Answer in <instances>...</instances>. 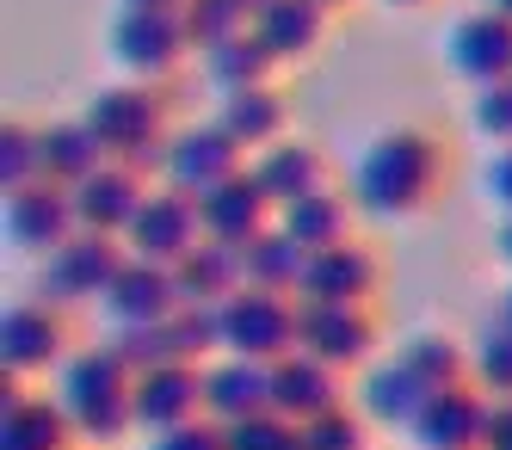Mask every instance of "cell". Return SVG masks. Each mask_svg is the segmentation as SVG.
I'll return each mask as SVG.
<instances>
[{
	"mask_svg": "<svg viewBox=\"0 0 512 450\" xmlns=\"http://www.w3.org/2000/svg\"><path fill=\"white\" fill-rule=\"evenodd\" d=\"M112 352H118V364L130 370V377H142V370H155V364H173L167 327H118L112 333Z\"/></svg>",
	"mask_w": 512,
	"mask_h": 450,
	"instance_id": "38",
	"label": "cell"
},
{
	"mask_svg": "<svg viewBox=\"0 0 512 450\" xmlns=\"http://www.w3.org/2000/svg\"><path fill=\"white\" fill-rule=\"evenodd\" d=\"M445 62L463 74V81H475V93L482 87H500L512 81V19L500 13H469L445 31Z\"/></svg>",
	"mask_w": 512,
	"mask_h": 450,
	"instance_id": "12",
	"label": "cell"
},
{
	"mask_svg": "<svg viewBox=\"0 0 512 450\" xmlns=\"http://www.w3.org/2000/svg\"><path fill=\"white\" fill-rule=\"evenodd\" d=\"M278 229L297 241L303 253H327V247L352 241V204L334 192V185H327V192H315V198L284 204V210H278Z\"/></svg>",
	"mask_w": 512,
	"mask_h": 450,
	"instance_id": "26",
	"label": "cell"
},
{
	"mask_svg": "<svg viewBox=\"0 0 512 450\" xmlns=\"http://www.w3.org/2000/svg\"><path fill=\"white\" fill-rule=\"evenodd\" d=\"M284 93L278 87H247V93H229L223 99V111H216V124H223L241 148H272V142H284Z\"/></svg>",
	"mask_w": 512,
	"mask_h": 450,
	"instance_id": "29",
	"label": "cell"
},
{
	"mask_svg": "<svg viewBox=\"0 0 512 450\" xmlns=\"http://www.w3.org/2000/svg\"><path fill=\"white\" fill-rule=\"evenodd\" d=\"M482 450H512V401H494L488 432H482Z\"/></svg>",
	"mask_w": 512,
	"mask_h": 450,
	"instance_id": "42",
	"label": "cell"
},
{
	"mask_svg": "<svg viewBox=\"0 0 512 450\" xmlns=\"http://www.w3.org/2000/svg\"><path fill=\"white\" fill-rule=\"evenodd\" d=\"M247 173V148L223 130V124H186L173 130V148H167V185L186 198H210L223 179Z\"/></svg>",
	"mask_w": 512,
	"mask_h": 450,
	"instance_id": "8",
	"label": "cell"
},
{
	"mask_svg": "<svg viewBox=\"0 0 512 450\" xmlns=\"http://www.w3.org/2000/svg\"><path fill=\"white\" fill-rule=\"evenodd\" d=\"M432 395H438V389L420 377V370H408L401 358H389V364H371V370H364V383H358L364 420H371V426H395V432H414Z\"/></svg>",
	"mask_w": 512,
	"mask_h": 450,
	"instance_id": "20",
	"label": "cell"
},
{
	"mask_svg": "<svg viewBox=\"0 0 512 450\" xmlns=\"http://www.w3.org/2000/svg\"><path fill=\"white\" fill-rule=\"evenodd\" d=\"M149 450H229V438H223V426H216V420H192V426L161 432Z\"/></svg>",
	"mask_w": 512,
	"mask_h": 450,
	"instance_id": "40",
	"label": "cell"
},
{
	"mask_svg": "<svg viewBox=\"0 0 512 450\" xmlns=\"http://www.w3.org/2000/svg\"><path fill=\"white\" fill-rule=\"evenodd\" d=\"M303 272H309V253H303L297 241H290L284 229H266L260 241H247V247H241V278H247V290L297 296Z\"/></svg>",
	"mask_w": 512,
	"mask_h": 450,
	"instance_id": "28",
	"label": "cell"
},
{
	"mask_svg": "<svg viewBox=\"0 0 512 450\" xmlns=\"http://www.w3.org/2000/svg\"><path fill=\"white\" fill-rule=\"evenodd\" d=\"M87 124L99 130L105 148H112V161H124L130 148L161 142V130H167V99L149 81H118V87H105L87 105Z\"/></svg>",
	"mask_w": 512,
	"mask_h": 450,
	"instance_id": "9",
	"label": "cell"
},
{
	"mask_svg": "<svg viewBox=\"0 0 512 450\" xmlns=\"http://www.w3.org/2000/svg\"><path fill=\"white\" fill-rule=\"evenodd\" d=\"M475 130L488 142H500V148H512V81L475 93Z\"/></svg>",
	"mask_w": 512,
	"mask_h": 450,
	"instance_id": "39",
	"label": "cell"
},
{
	"mask_svg": "<svg viewBox=\"0 0 512 450\" xmlns=\"http://www.w3.org/2000/svg\"><path fill=\"white\" fill-rule=\"evenodd\" d=\"M204 420V364H155L136 377V426L155 438Z\"/></svg>",
	"mask_w": 512,
	"mask_h": 450,
	"instance_id": "14",
	"label": "cell"
},
{
	"mask_svg": "<svg viewBox=\"0 0 512 450\" xmlns=\"http://www.w3.org/2000/svg\"><path fill=\"white\" fill-rule=\"evenodd\" d=\"M173 278H179V303H192V309H223L235 290H247V278H241V247H223V241L192 247L173 266Z\"/></svg>",
	"mask_w": 512,
	"mask_h": 450,
	"instance_id": "23",
	"label": "cell"
},
{
	"mask_svg": "<svg viewBox=\"0 0 512 450\" xmlns=\"http://www.w3.org/2000/svg\"><path fill=\"white\" fill-rule=\"evenodd\" d=\"M297 352L327 370H358L377 352V321L364 303H297Z\"/></svg>",
	"mask_w": 512,
	"mask_h": 450,
	"instance_id": "7",
	"label": "cell"
},
{
	"mask_svg": "<svg viewBox=\"0 0 512 450\" xmlns=\"http://www.w3.org/2000/svg\"><path fill=\"white\" fill-rule=\"evenodd\" d=\"M500 321H512V290H506V303H500Z\"/></svg>",
	"mask_w": 512,
	"mask_h": 450,
	"instance_id": "47",
	"label": "cell"
},
{
	"mask_svg": "<svg viewBox=\"0 0 512 450\" xmlns=\"http://www.w3.org/2000/svg\"><path fill=\"white\" fill-rule=\"evenodd\" d=\"M253 414H272V364H253V358H210L204 364V420L216 426H235Z\"/></svg>",
	"mask_w": 512,
	"mask_h": 450,
	"instance_id": "16",
	"label": "cell"
},
{
	"mask_svg": "<svg viewBox=\"0 0 512 450\" xmlns=\"http://www.w3.org/2000/svg\"><path fill=\"white\" fill-rule=\"evenodd\" d=\"M99 309L112 321V333L118 327H161L179 309V278L167 266H149V259H124V272L99 296Z\"/></svg>",
	"mask_w": 512,
	"mask_h": 450,
	"instance_id": "15",
	"label": "cell"
},
{
	"mask_svg": "<svg viewBox=\"0 0 512 450\" xmlns=\"http://www.w3.org/2000/svg\"><path fill=\"white\" fill-rule=\"evenodd\" d=\"M44 179V130L38 124H0V185L25 192V185Z\"/></svg>",
	"mask_w": 512,
	"mask_h": 450,
	"instance_id": "34",
	"label": "cell"
},
{
	"mask_svg": "<svg viewBox=\"0 0 512 450\" xmlns=\"http://www.w3.org/2000/svg\"><path fill=\"white\" fill-rule=\"evenodd\" d=\"M223 352L253 358V364H278L297 352V296H272V290H235L223 303Z\"/></svg>",
	"mask_w": 512,
	"mask_h": 450,
	"instance_id": "4",
	"label": "cell"
},
{
	"mask_svg": "<svg viewBox=\"0 0 512 450\" xmlns=\"http://www.w3.org/2000/svg\"><path fill=\"white\" fill-rule=\"evenodd\" d=\"M488 13H500V19H512V0H488Z\"/></svg>",
	"mask_w": 512,
	"mask_h": 450,
	"instance_id": "46",
	"label": "cell"
},
{
	"mask_svg": "<svg viewBox=\"0 0 512 450\" xmlns=\"http://www.w3.org/2000/svg\"><path fill=\"white\" fill-rule=\"evenodd\" d=\"M99 167H112V148L99 142V130L87 118H62V124H44V179L68 185L75 192L81 179H93Z\"/></svg>",
	"mask_w": 512,
	"mask_h": 450,
	"instance_id": "24",
	"label": "cell"
},
{
	"mask_svg": "<svg viewBox=\"0 0 512 450\" xmlns=\"http://www.w3.org/2000/svg\"><path fill=\"white\" fill-rule=\"evenodd\" d=\"M482 185H488V198L512 216V148H494V161L482 167Z\"/></svg>",
	"mask_w": 512,
	"mask_h": 450,
	"instance_id": "41",
	"label": "cell"
},
{
	"mask_svg": "<svg viewBox=\"0 0 512 450\" xmlns=\"http://www.w3.org/2000/svg\"><path fill=\"white\" fill-rule=\"evenodd\" d=\"M149 192H155V185L142 179V173H130L124 161H112V167H99L93 179L75 185V216H81L87 235H112V241H124L130 222L142 216V204H149Z\"/></svg>",
	"mask_w": 512,
	"mask_h": 450,
	"instance_id": "13",
	"label": "cell"
},
{
	"mask_svg": "<svg viewBox=\"0 0 512 450\" xmlns=\"http://www.w3.org/2000/svg\"><path fill=\"white\" fill-rule=\"evenodd\" d=\"M438 179H445V148H438V136L401 124V130H383L358 155L352 198H358V210H371V216H414V210L432 204Z\"/></svg>",
	"mask_w": 512,
	"mask_h": 450,
	"instance_id": "1",
	"label": "cell"
},
{
	"mask_svg": "<svg viewBox=\"0 0 512 450\" xmlns=\"http://www.w3.org/2000/svg\"><path fill=\"white\" fill-rule=\"evenodd\" d=\"M488 414L494 401L475 389V383H457V389H438L426 401V414L414 426V438L426 450H482V432H488Z\"/></svg>",
	"mask_w": 512,
	"mask_h": 450,
	"instance_id": "21",
	"label": "cell"
},
{
	"mask_svg": "<svg viewBox=\"0 0 512 450\" xmlns=\"http://www.w3.org/2000/svg\"><path fill=\"white\" fill-rule=\"evenodd\" d=\"M124 241H112V235H68L56 253H44V278H38V290H44V303H99L105 290H112V278L124 272Z\"/></svg>",
	"mask_w": 512,
	"mask_h": 450,
	"instance_id": "5",
	"label": "cell"
},
{
	"mask_svg": "<svg viewBox=\"0 0 512 450\" xmlns=\"http://www.w3.org/2000/svg\"><path fill=\"white\" fill-rule=\"evenodd\" d=\"M371 290H377V253L364 241H340L327 253H309L297 303H371Z\"/></svg>",
	"mask_w": 512,
	"mask_h": 450,
	"instance_id": "17",
	"label": "cell"
},
{
	"mask_svg": "<svg viewBox=\"0 0 512 450\" xmlns=\"http://www.w3.org/2000/svg\"><path fill=\"white\" fill-rule=\"evenodd\" d=\"M303 444L309 450H371V420L352 414V407H334V414L303 426Z\"/></svg>",
	"mask_w": 512,
	"mask_h": 450,
	"instance_id": "37",
	"label": "cell"
},
{
	"mask_svg": "<svg viewBox=\"0 0 512 450\" xmlns=\"http://www.w3.org/2000/svg\"><path fill=\"white\" fill-rule=\"evenodd\" d=\"M229 450H309L303 444V426L284 420V414H253V420H235L223 426Z\"/></svg>",
	"mask_w": 512,
	"mask_h": 450,
	"instance_id": "36",
	"label": "cell"
},
{
	"mask_svg": "<svg viewBox=\"0 0 512 450\" xmlns=\"http://www.w3.org/2000/svg\"><path fill=\"white\" fill-rule=\"evenodd\" d=\"M25 401H31V395H25V383H19L13 370H7V377H0V420H7V414H19Z\"/></svg>",
	"mask_w": 512,
	"mask_h": 450,
	"instance_id": "43",
	"label": "cell"
},
{
	"mask_svg": "<svg viewBox=\"0 0 512 450\" xmlns=\"http://www.w3.org/2000/svg\"><path fill=\"white\" fill-rule=\"evenodd\" d=\"M327 31V7L321 0H266L260 19H253V37L272 50V62H297L321 44Z\"/></svg>",
	"mask_w": 512,
	"mask_h": 450,
	"instance_id": "25",
	"label": "cell"
},
{
	"mask_svg": "<svg viewBox=\"0 0 512 450\" xmlns=\"http://www.w3.org/2000/svg\"><path fill=\"white\" fill-rule=\"evenodd\" d=\"M124 7H179V13H186L192 0H124Z\"/></svg>",
	"mask_w": 512,
	"mask_h": 450,
	"instance_id": "45",
	"label": "cell"
},
{
	"mask_svg": "<svg viewBox=\"0 0 512 450\" xmlns=\"http://www.w3.org/2000/svg\"><path fill=\"white\" fill-rule=\"evenodd\" d=\"M198 62H204V81L223 93V99H229V93H247V87H272V50H266L253 31L198 50Z\"/></svg>",
	"mask_w": 512,
	"mask_h": 450,
	"instance_id": "27",
	"label": "cell"
},
{
	"mask_svg": "<svg viewBox=\"0 0 512 450\" xmlns=\"http://www.w3.org/2000/svg\"><path fill=\"white\" fill-rule=\"evenodd\" d=\"M68 414H62V401H38L31 395L19 414L0 420V450H68Z\"/></svg>",
	"mask_w": 512,
	"mask_h": 450,
	"instance_id": "30",
	"label": "cell"
},
{
	"mask_svg": "<svg viewBox=\"0 0 512 450\" xmlns=\"http://www.w3.org/2000/svg\"><path fill=\"white\" fill-rule=\"evenodd\" d=\"M192 247H204V216H198V198L173 192V185H155L149 204H142V216L130 222V235H124V253L173 272Z\"/></svg>",
	"mask_w": 512,
	"mask_h": 450,
	"instance_id": "6",
	"label": "cell"
},
{
	"mask_svg": "<svg viewBox=\"0 0 512 450\" xmlns=\"http://www.w3.org/2000/svg\"><path fill=\"white\" fill-rule=\"evenodd\" d=\"M494 247H500V259H506V266H512V216L500 222V235H494Z\"/></svg>",
	"mask_w": 512,
	"mask_h": 450,
	"instance_id": "44",
	"label": "cell"
},
{
	"mask_svg": "<svg viewBox=\"0 0 512 450\" xmlns=\"http://www.w3.org/2000/svg\"><path fill=\"white\" fill-rule=\"evenodd\" d=\"M56 401L68 426L93 444H112L136 426V377L118 364L112 346H87V352H68L62 358V377H56Z\"/></svg>",
	"mask_w": 512,
	"mask_h": 450,
	"instance_id": "2",
	"label": "cell"
},
{
	"mask_svg": "<svg viewBox=\"0 0 512 450\" xmlns=\"http://www.w3.org/2000/svg\"><path fill=\"white\" fill-rule=\"evenodd\" d=\"M0 229H7V241H13V247L56 253L68 235H81L75 192H68V185H56V179H38V185H25V192H7Z\"/></svg>",
	"mask_w": 512,
	"mask_h": 450,
	"instance_id": "10",
	"label": "cell"
},
{
	"mask_svg": "<svg viewBox=\"0 0 512 450\" xmlns=\"http://www.w3.org/2000/svg\"><path fill=\"white\" fill-rule=\"evenodd\" d=\"M62 321L50 303H13L0 315V370L13 377H38V370L62 364Z\"/></svg>",
	"mask_w": 512,
	"mask_h": 450,
	"instance_id": "18",
	"label": "cell"
},
{
	"mask_svg": "<svg viewBox=\"0 0 512 450\" xmlns=\"http://www.w3.org/2000/svg\"><path fill=\"white\" fill-rule=\"evenodd\" d=\"M469 370H475V389H482L488 401H512V321L482 327Z\"/></svg>",
	"mask_w": 512,
	"mask_h": 450,
	"instance_id": "35",
	"label": "cell"
},
{
	"mask_svg": "<svg viewBox=\"0 0 512 450\" xmlns=\"http://www.w3.org/2000/svg\"><path fill=\"white\" fill-rule=\"evenodd\" d=\"M161 327H167L173 364H210V352H223V309H192V303H179Z\"/></svg>",
	"mask_w": 512,
	"mask_h": 450,
	"instance_id": "31",
	"label": "cell"
},
{
	"mask_svg": "<svg viewBox=\"0 0 512 450\" xmlns=\"http://www.w3.org/2000/svg\"><path fill=\"white\" fill-rule=\"evenodd\" d=\"M198 216H204V241H223V247H247L266 229H278V204L266 198V185L253 179V167L223 179L210 198H198Z\"/></svg>",
	"mask_w": 512,
	"mask_h": 450,
	"instance_id": "11",
	"label": "cell"
},
{
	"mask_svg": "<svg viewBox=\"0 0 512 450\" xmlns=\"http://www.w3.org/2000/svg\"><path fill=\"white\" fill-rule=\"evenodd\" d=\"M253 179L266 185V198L284 210V204H297V198H315V192H327V161L315 155L309 142H272V148H260L253 155Z\"/></svg>",
	"mask_w": 512,
	"mask_h": 450,
	"instance_id": "22",
	"label": "cell"
},
{
	"mask_svg": "<svg viewBox=\"0 0 512 450\" xmlns=\"http://www.w3.org/2000/svg\"><path fill=\"white\" fill-rule=\"evenodd\" d=\"M260 7H266V0H192V7H186V31H192L198 50H210V44H223V37L253 31Z\"/></svg>",
	"mask_w": 512,
	"mask_h": 450,
	"instance_id": "33",
	"label": "cell"
},
{
	"mask_svg": "<svg viewBox=\"0 0 512 450\" xmlns=\"http://www.w3.org/2000/svg\"><path fill=\"white\" fill-rule=\"evenodd\" d=\"M105 50L124 74L136 81H155V74H173L179 56L192 50V31H186V13L179 7H124L105 31Z\"/></svg>",
	"mask_w": 512,
	"mask_h": 450,
	"instance_id": "3",
	"label": "cell"
},
{
	"mask_svg": "<svg viewBox=\"0 0 512 450\" xmlns=\"http://www.w3.org/2000/svg\"><path fill=\"white\" fill-rule=\"evenodd\" d=\"M321 7H327V13H334V7H346V0H321Z\"/></svg>",
	"mask_w": 512,
	"mask_h": 450,
	"instance_id": "49",
	"label": "cell"
},
{
	"mask_svg": "<svg viewBox=\"0 0 512 450\" xmlns=\"http://www.w3.org/2000/svg\"><path fill=\"white\" fill-rule=\"evenodd\" d=\"M395 358L408 364V370H420L432 389H457V383H469V358L457 352V340H445V333H408V346H401Z\"/></svg>",
	"mask_w": 512,
	"mask_h": 450,
	"instance_id": "32",
	"label": "cell"
},
{
	"mask_svg": "<svg viewBox=\"0 0 512 450\" xmlns=\"http://www.w3.org/2000/svg\"><path fill=\"white\" fill-rule=\"evenodd\" d=\"M389 7H420V0H389Z\"/></svg>",
	"mask_w": 512,
	"mask_h": 450,
	"instance_id": "48",
	"label": "cell"
},
{
	"mask_svg": "<svg viewBox=\"0 0 512 450\" xmlns=\"http://www.w3.org/2000/svg\"><path fill=\"white\" fill-rule=\"evenodd\" d=\"M334 407H346L340 401V370H327L309 352H290V358L272 364V414L309 426L321 414H334Z\"/></svg>",
	"mask_w": 512,
	"mask_h": 450,
	"instance_id": "19",
	"label": "cell"
}]
</instances>
